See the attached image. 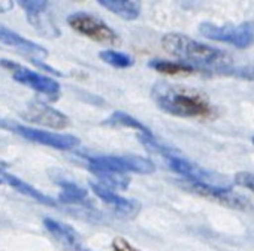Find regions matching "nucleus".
I'll list each match as a JSON object with an SVG mask.
<instances>
[{"label":"nucleus","mask_w":254,"mask_h":251,"mask_svg":"<svg viewBox=\"0 0 254 251\" xmlns=\"http://www.w3.org/2000/svg\"><path fill=\"white\" fill-rule=\"evenodd\" d=\"M151 99L163 112L175 117L209 118L215 112L206 93L166 81H159L153 85Z\"/></svg>","instance_id":"obj_1"},{"label":"nucleus","mask_w":254,"mask_h":251,"mask_svg":"<svg viewBox=\"0 0 254 251\" xmlns=\"http://www.w3.org/2000/svg\"><path fill=\"white\" fill-rule=\"evenodd\" d=\"M162 47L165 51L193 67H209L224 73H230L233 67V59L230 54L181 33L165 35L162 38Z\"/></svg>","instance_id":"obj_2"},{"label":"nucleus","mask_w":254,"mask_h":251,"mask_svg":"<svg viewBox=\"0 0 254 251\" xmlns=\"http://www.w3.org/2000/svg\"><path fill=\"white\" fill-rule=\"evenodd\" d=\"M87 166L90 172L97 174H123L129 172L150 175L156 171V165L145 157L141 156H99V157H87Z\"/></svg>","instance_id":"obj_3"},{"label":"nucleus","mask_w":254,"mask_h":251,"mask_svg":"<svg viewBox=\"0 0 254 251\" xmlns=\"http://www.w3.org/2000/svg\"><path fill=\"white\" fill-rule=\"evenodd\" d=\"M199 33L211 41L230 44L238 50H247L254 44V23L244 21L241 24H214L202 23L199 26Z\"/></svg>","instance_id":"obj_4"},{"label":"nucleus","mask_w":254,"mask_h":251,"mask_svg":"<svg viewBox=\"0 0 254 251\" xmlns=\"http://www.w3.org/2000/svg\"><path fill=\"white\" fill-rule=\"evenodd\" d=\"M67 24L82 36L90 38L91 41L109 45H118L120 36L100 18L87 14V12H75L67 17Z\"/></svg>","instance_id":"obj_5"},{"label":"nucleus","mask_w":254,"mask_h":251,"mask_svg":"<svg viewBox=\"0 0 254 251\" xmlns=\"http://www.w3.org/2000/svg\"><path fill=\"white\" fill-rule=\"evenodd\" d=\"M0 64L12 72V78L17 82L27 85V87L33 88L35 91H38L47 97H51L53 100L59 97L60 84L56 79H53L47 75L38 73L32 69L24 67V66H20L18 63L11 62V60H0Z\"/></svg>","instance_id":"obj_6"},{"label":"nucleus","mask_w":254,"mask_h":251,"mask_svg":"<svg viewBox=\"0 0 254 251\" xmlns=\"http://www.w3.org/2000/svg\"><path fill=\"white\" fill-rule=\"evenodd\" d=\"M0 126H3L5 129L15 132L17 135H20L21 138H24L27 141L41 144L45 147H51L56 150H63V151L72 150V148L78 147L81 142L73 135H60V133H54V132L36 129V127H27V126H21V124H0Z\"/></svg>","instance_id":"obj_7"},{"label":"nucleus","mask_w":254,"mask_h":251,"mask_svg":"<svg viewBox=\"0 0 254 251\" xmlns=\"http://www.w3.org/2000/svg\"><path fill=\"white\" fill-rule=\"evenodd\" d=\"M183 187L190 191H194L203 197L215 200L224 206L233 208V209H239V211H251L253 209V206L247 197L232 191L230 188L221 187V186H209V184H202V183L183 181Z\"/></svg>","instance_id":"obj_8"},{"label":"nucleus","mask_w":254,"mask_h":251,"mask_svg":"<svg viewBox=\"0 0 254 251\" xmlns=\"http://www.w3.org/2000/svg\"><path fill=\"white\" fill-rule=\"evenodd\" d=\"M20 6L26 12L27 21L36 29V32L45 38L54 39L60 36V30L57 24L53 21L48 14L50 2H41V0H20Z\"/></svg>","instance_id":"obj_9"},{"label":"nucleus","mask_w":254,"mask_h":251,"mask_svg":"<svg viewBox=\"0 0 254 251\" xmlns=\"http://www.w3.org/2000/svg\"><path fill=\"white\" fill-rule=\"evenodd\" d=\"M20 115L23 120L29 123H35V124H39V126H44V127L54 129V130H62L69 126L67 115H64L63 112L42 102L27 103L24 109L20 112Z\"/></svg>","instance_id":"obj_10"},{"label":"nucleus","mask_w":254,"mask_h":251,"mask_svg":"<svg viewBox=\"0 0 254 251\" xmlns=\"http://www.w3.org/2000/svg\"><path fill=\"white\" fill-rule=\"evenodd\" d=\"M90 187L93 190V193L103 202L106 203L109 208H112V211L120 215V217H126V218H135L139 212V203L132 200V199H126L120 194H117L114 190L105 187L103 184L97 183V181H91Z\"/></svg>","instance_id":"obj_11"},{"label":"nucleus","mask_w":254,"mask_h":251,"mask_svg":"<svg viewBox=\"0 0 254 251\" xmlns=\"http://www.w3.org/2000/svg\"><path fill=\"white\" fill-rule=\"evenodd\" d=\"M166 163L169 165V168L177 172L178 175H181L184 178V181H190V183H202V184H209V186H218L215 184V175L199 168L197 165L189 162L187 159L178 157L175 154H169L165 157Z\"/></svg>","instance_id":"obj_12"},{"label":"nucleus","mask_w":254,"mask_h":251,"mask_svg":"<svg viewBox=\"0 0 254 251\" xmlns=\"http://www.w3.org/2000/svg\"><path fill=\"white\" fill-rule=\"evenodd\" d=\"M0 42H3L9 47L18 48L20 51L26 53L29 56V59H38V57H47V50L42 48L41 45L26 39L24 36L12 32L11 29H8L5 24L0 23Z\"/></svg>","instance_id":"obj_13"},{"label":"nucleus","mask_w":254,"mask_h":251,"mask_svg":"<svg viewBox=\"0 0 254 251\" xmlns=\"http://www.w3.org/2000/svg\"><path fill=\"white\" fill-rule=\"evenodd\" d=\"M44 226L62 245H64L70 250H81L79 236L70 226L62 223V221H57L54 218H50V217L44 218Z\"/></svg>","instance_id":"obj_14"},{"label":"nucleus","mask_w":254,"mask_h":251,"mask_svg":"<svg viewBox=\"0 0 254 251\" xmlns=\"http://www.w3.org/2000/svg\"><path fill=\"white\" fill-rule=\"evenodd\" d=\"M100 6L108 9L109 12L115 14L117 17L133 21L141 14V3L139 2H129V0H99Z\"/></svg>","instance_id":"obj_15"},{"label":"nucleus","mask_w":254,"mask_h":251,"mask_svg":"<svg viewBox=\"0 0 254 251\" xmlns=\"http://www.w3.org/2000/svg\"><path fill=\"white\" fill-rule=\"evenodd\" d=\"M5 181H6L8 186H11V187H12L14 190H17L18 193H21V194H24V196H27V197L35 199L36 202H39V203H42V205H45V206H56V200H54L53 197H50V196L41 193L38 188H35V187L30 186L29 183L20 180L18 177H14L12 174H6V175H5Z\"/></svg>","instance_id":"obj_16"},{"label":"nucleus","mask_w":254,"mask_h":251,"mask_svg":"<svg viewBox=\"0 0 254 251\" xmlns=\"http://www.w3.org/2000/svg\"><path fill=\"white\" fill-rule=\"evenodd\" d=\"M103 124L105 126H109V127H127V129L138 130L139 133H144V135H153L151 130L147 127V126H144L136 118L130 117L129 114H126V112H121V111H114L103 121Z\"/></svg>","instance_id":"obj_17"},{"label":"nucleus","mask_w":254,"mask_h":251,"mask_svg":"<svg viewBox=\"0 0 254 251\" xmlns=\"http://www.w3.org/2000/svg\"><path fill=\"white\" fill-rule=\"evenodd\" d=\"M57 184L62 187V191L59 194V200L62 203L78 205V203H84L87 200V190L82 188L81 186H78L72 181H64V180H60Z\"/></svg>","instance_id":"obj_18"},{"label":"nucleus","mask_w":254,"mask_h":251,"mask_svg":"<svg viewBox=\"0 0 254 251\" xmlns=\"http://www.w3.org/2000/svg\"><path fill=\"white\" fill-rule=\"evenodd\" d=\"M148 66L160 73L166 75H189L196 70V67L183 62H168V60H151Z\"/></svg>","instance_id":"obj_19"},{"label":"nucleus","mask_w":254,"mask_h":251,"mask_svg":"<svg viewBox=\"0 0 254 251\" xmlns=\"http://www.w3.org/2000/svg\"><path fill=\"white\" fill-rule=\"evenodd\" d=\"M100 60H103L106 64L109 66H114V67H118V69H126V67H130L133 66V59L130 56H127L124 53H118V51H114V50H106V51H102L99 54Z\"/></svg>","instance_id":"obj_20"},{"label":"nucleus","mask_w":254,"mask_h":251,"mask_svg":"<svg viewBox=\"0 0 254 251\" xmlns=\"http://www.w3.org/2000/svg\"><path fill=\"white\" fill-rule=\"evenodd\" d=\"M96 177L99 178L100 184H103L105 187H108L111 190H126L130 183V178L123 174L106 172V174H97Z\"/></svg>","instance_id":"obj_21"},{"label":"nucleus","mask_w":254,"mask_h":251,"mask_svg":"<svg viewBox=\"0 0 254 251\" xmlns=\"http://www.w3.org/2000/svg\"><path fill=\"white\" fill-rule=\"evenodd\" d=\"M235 183L254 193V175L250 172H239L235 175Z\"/></svg>","instance_id":"obj_22"},{"label":"nucleus","mask_w":254,"mask_h":251,"mask_svg":"<svg viewBox=\"0 0 254 251\" xmlns=\"http://www.w3.org/2000/svg\"><path fill=\"white\" fill-rule=\"evenodd\" d=\"M14 8V2H0V14L8 12Z\"/></svg>","instance_id":"obj_23"},{"label":"nucleus","mask_w":254,"mask_h":251,"mask_svg":"<svg viewBox=\"0 0 254 251\" xmlns=\"http://www.w3.org/2000/svg\"><path fill=\"white\" fill-rule=\"evenodd\" d=\"M5 175H6V172H5V171H0V184H6V181H5Z\"/></svg>","instance_id":"obj_24"},{"label":"nucleus","mask_w":254,"mask_h":251,"mask_svg":"<svg viewBox=\"0 0 254 251\" xmlns=\"http://www.w3.org/2000/svg\"><path fill=\"white\" fill-rule=\"evenodd\" d=\"M253 144H254V136H253Z\"/></svg>","instance_id":"obj_25"}]
</instances>
